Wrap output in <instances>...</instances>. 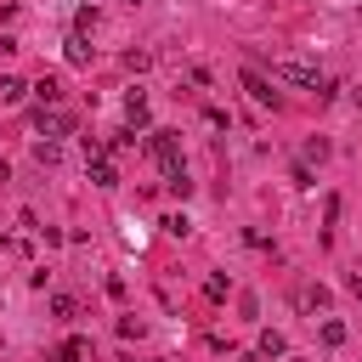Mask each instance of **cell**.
Returning <instances> with one entry per match:
<instances>
[{"label": "cell", "mask_w": 362, "mask_h": 362, "mask_svg": "<svg viewBox=\"0 0 362 362\" xmlns=\"http://www.w3.org/2000/svg\"><path fill=\"white\" fill-rule=\"evenodd\" d=\"M34 130L57 141V136H68V130H74V113H62V107H45V102H40V113H34Z\"/></svg>", "instance_id": "obj_1"}, {"label": "cell", "mask_w": 362, "mask_h": 362, "mask_svg": "<svg viewBox=\"0 0 362 362\" xmlns=\"http://www.w3.org/2000/svg\"><path fill=\"white\" fill-rule=\"evenodd\" d=\"M272 74H277V79H288V85H311V90H322V74H317L311 62H277Z\"/></svg>", "instance_id": "obj_2"}, {"label": "cell", "mask_w": 362, "mask_h": 362, "mask_svg": "<svg viewBox=\"0 0 362 362\" xmlns=\"http://www.w3.org/2000/svg\"><path fill=\"white\" fill-rule=\"evenodd\" d=\"M147 147H153V158H158V164H175V158H181V136H175V130H153V136H147Z\"/></svg>", "instance_id": "obj_3"}, {"label": "cell", "mask_w": 362, "mask_h": 362, "mask_svg": "<svg viewBox=\"0 0 362 362\" xmlns=\"http://www.w3.org/2000/svg\"><path fill=\"white\" fill-rule=\"evenodd\" d=\"M243 90H249L260 107H277V90H272V79H260L255 68H243Z\"/></svg>", "instance_id": "obj_4"}, {"label": "cell", "mask_w": 362, "mask_h": 362, "mask_svg": "<svg viewBox=\"0 0 362 362\" xmlns=\"http://www.w3.org/2000/svg\"><path fill=\"white\" fill-rule=\"evenodd\" d=\"M62 57H68V68H90V45H85V34H68V45H62Z\"/></svg>", "instance_id": "obj_5"}, {"label": "cell", "mask_w": 362, "mask_h": 362, "mask_svg": "<svg viewBox=\"0 0 362 362\" xmlns=\"http://www.w3.org/2000/svg\"><path fill=\"white\" fill-rule=\"evenodd\" d=\"M85 170H90V181H96V187H119V170H113L102 153H96V158H85Z\"/></svg>", "instance_id": "obj_6"}, {"label": "cell", "mask_w": 362, "mask_h": 362, "mask_svg": "<svg viewBox=\"0 0 362 362\" xmlns=\"http://www.w3.org/2000/svg\"><path fill=\"white\" fill-rule=\"evenodd\" d=\"M124 119H130L136 130H147V96H141V90H130V96H124Z\"/></svg>", "instance_id": "obj_7"}, {"label": "cell", "mask_w": 362, "mask_h": 362, "mask_svg": "<svg viewBox=\"0 0 362 362\" xmlns=\"http://www.w3.org/2000/svg\"><path fill=\"white\" fill-rule=\"evenodd\" d=\"M164 187H170V192H181V198L192 192V181H187V164H181V158H175V164H164Z\"/></svg>", "instance_id": "obj_8"}, {"label": "cell", "mask_w": 362, "mask_h": 362, "mask_svg": "<svg viewBox=\"0 0 362 362\" xmlns=\"http://www.w3.org/2000/svg\"><path fill=\"white\" fill-rule=\"evenodd\" d=\"M96 28H102V17H96V6H79V11H74V34H85V40H90Z\"/></svg>", "instance_id": "obj_9"}, {"label": "cell", "mask_w": 362, "mask_h": 362, "mask_svg": "<svg viewBox=\"0 0 362 362\" xmlns=\"http://www.w3.org/2000/svg\"><path fill=\"white\" fill-rule=\"evenodd\" d=\"M23 96H28V85L17 74H0V102H23Z\"/></svg>", "instance_id": "obj_10"}, {"label": "cell", "mask_w": 362, "mask_h": 362, "mask_svg": "<svg viewBox=\"0 0 362 362\" xmlns=\"http://www.w3.org/2000/svg\"><path fill=\"white\" fill-rule=\"evenodd\" d=\"M85 351H90V345L74 334V339H62V345H57V362H85Z\"/></svg>", "instance_id": "obj_11"}, {"label": "cell", "mask_w": 362, "mask_h": 362, "mask_svg": "<svg viewBox=\"0 0 362 362\" xmlns=\"http://www.w3.org/2000/svg\"><path fill=\"white\" fill-rule=\"evenodd\" d=\"M283 351H288V345H283V334H277V328H266V334H260V356H283Z\"/></svg>", "instance_id": "obj_12"}, {"label": "cell", "mask_w": 362, "mask_h": 362, "mask_svg": "<svg viewBox=\"0 0 362 362\" xmlns=\"http://www.w3.org/2000/svg\"><path fill=\"white\" fill-rule=\"evenodd\" d=\"M34 96H40V102H62V85H57V79H51V74H45V79H40V85H34Z\"/></svg>", "instance_id": "obj_13"}, {"label": "cell", "mask_w": 362, "mask_h": 362, "mask_svg": "<svg viewBox=\"0 0 362 362\" xmlns=\"http://www.w3.org/2000/svg\"><path fill=\"white\" fill-rule=\"evenodd\" d=\"M34 158H40V164H57V158H62V147L45 136V141H34Z\"/></svg>", "instance_id": "obj_14"}, {"label": "cell", "mask_w": 362, "mask_h": 362, "mask_svg": "<svg viewBox=\"0 0 362 362\" xmlns=\"http://www.w3.org/2000/svg\"><path fill=\"white\" fill-rule=\"evenodd\" d=\"M300 305H305V311H322V305H328V288H322V283H317V288H305V294H300Z\"/></svg>", "instance_id": "obj_15"}, {"label": "cell", "mask_w": 362, "mask_h": 362, "mask_svg": "<svg viewBox=\"0 0 362 362\" xmlns=\"http://www.w3.org/2000/svg\"><path fill=\"white\" fill-rule=\"evenodd\" d=\"M322 345H345V322H339V317L322 322Z\"/></svg>", "instance_id": "obj_16"}, {"label": "cell", "mask_w": 362, "mask_h": 362, "mask_svg": "<svg viewBox=\"0 0 362 362\" xmlns=\"http://www.w3.org/2000/svg\"><path fill=\"white\" fill-rule=\"evenodd\" d=\"M124 68H130V74H141V68H153V51H124Z\"/></svg>", "instance_id": "obj_17"}, {"label": "cell", "mask_w": 362, "mask_h": 362, "mask_svg": "<svg viewBox=\"0 0 362 362\" xmlns=\"http://www.w3.org/2000/svg\"><path fill=\"white\" fill-rule=\"evenodd\" d=\"M204 294H209V300H226V294H232V283H226V277H221V272H215V277H209V283H204Z\"/></svg>", "instance_id": "obj_18"}, {"label": "cell", "mask_w": 362, "mask_h": 362, "mask_svg": "<svg viewBox=\"0 0 362 362\" xmlns=\"http://www.w3.org/2000/svg\"><path fill=\"white\" fill-rule=\"evenodd\" d=\"M51 311H57V317H79V300H74V294H57Z\"/></svg>", "instance_id": "obj_19"}, {"label": "cell", "mask_w": 362, "mask_h": 362, "mask_svg": "<svg viewBox=\"0 0 362 362\" xmlns=\"http://www.w3.org/2000/svg\"><path fill=\"white\" fill-rule=\"evenodd\" d=\"M164 232H175V238H187V232H192V221H187V215H164Z\"/></svg>", "instance_id": "obj_20"}, {"label": "cell", "mask_w": 362, "mask_h": 362, "mask_svg": "<svg viewBox=\"0 0 362 362\" xmlns=\"http://www.w3.org/2000/svg\"><path fill=\"white\" fill-rule=\"evenodd\" d=\"M130 6H141V0H130Z\"/></svg>", "instance_id": "obj_21"}]
</instances>
